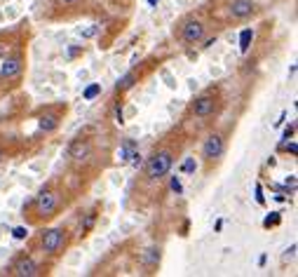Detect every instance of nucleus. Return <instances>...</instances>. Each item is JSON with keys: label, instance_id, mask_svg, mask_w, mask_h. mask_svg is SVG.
<instances>
[{"label": "nucleus", "instance_id": "nucleus-6", "mask_svg": "<svg viewBox=\"0 0 298 277\" xmlns=\"http://www.w3.org/2000/svg\"><path fill=\"white\" fill-rule=\"evenodd\" d=\"M14 275L19 277H35L38 275V265L31 256H21L17 263H14Z\"/></svg>", "mask_w": 298, "mask_h": 277}, {"label": "nucleus", "instance_id": "nucleus-4", "mask_svg": "<svg viewBox=\"0 0 298 277\" xmlns=\"http://www.w3.org/2000/svg\"><path fill=\"white\" fill-rule=\"evenodd\" d=\"M221 153H223V136L211 134L202 146V155L207 157V160H214V157H221Z\"/></svg>", "mask_w": 298, "mask_h": 277}, {"label": "nucleus", "instance_id": "nucleus-8", "mask_svg": "<svg viewBox=\"0 0 298 277\" xmlns=\"http://www.w3.org/2000/svg\"><path fill=\"white\" fill-rule=\"evenodd\" d=\"M89 150H92V146H89L87 139H75V141L71 143V148H68V155L80 162V160H85V157L89 155Z\"/></svg>", "mask_w": 298, "mask_h": 277}, {"label": "nucleus", "instance_id": "nucleus-17", "mask_svg": "<svg viewBox=\"0 0 298 277\" xmlns=\"http://www.w3.org/2000/svg\"><path fill=\"white\" fill-rule=\"evenodd\" d=\"M277 223H279V214H277V211H272V216H265L263 226H265V228H270V226H277Z\"/></svg>", "mask_w": 298, "mask_h": 277}, {"label": "nucleus", "instance_id": "nucleus-11", "mask_svg": "<svg viewBox=\"0 0 298 277\" xmlns=\"http://www.w3.org/2000/svg\"><path fill=\"white\" fill-rule=\"evenodd\" d=\"M141 263L146 265V268H155V265L160 263V247H150V249L143 251Z\"/></svg>", "mask_w": 298, "mask_h": 277}, {"label": "nucleus", "instance_id": "nucleus-5", "mask_svg": "<svg viewBox=\"0 0 298 277\" xmlns=\"http://www.w3.org/2000/svg\"><path fill=\"white\" fill-rule=\"evenodd\" d=\"M61 244H64V230L52 228V230H47V233L42 235V249L49 251V254H54Z\"/></svg>", "mask_w": 298, "mask_h": 277}, {"label": "nucleus", "instance_id": "nucleus-25", "mask_svg": "<svg viewBox=\"0 0 298 277\" xmlns=\"http://www.w3.org/2000/svg\"><path fill=\"white\" fill-rule=\"evenodd\" d=\"M0 160H3V150H0Z\"/></svg>", "mask_w": 298, "mask_h": 277}, {"label": "nucleus", "instance_id": "nucleus-20", "mask_svg": "<svg viewBox=\"0 0 298 277\" xmlns=\"http://www.w3.org/2000/svg\"><path fill=\"white\" fill-rule=\"evenodd\" d=\"M171 190H174V193H181V181H178V179H171Z\"/></svg>", "mask_w": 298, "mask_h": 277}, {"label": "nucleus", "instance_id": "nucleus-2", "mask_svg": "<svg viewBox=\"0 0 298 277\" xmlns=\"http://www.w3.org/2000/svg\"><path fill=\"white\" fill-rule=\"evenodd\" d=\"M181 35L186 42H200L204 35V26L197 19H186L181 26Z\"/></svg>", "mask_w": 298, "mask_h": 277}, {"label": "nucleus", "instance_id": "nucleus-13", "mask_svg": "<svg viewBox=\"0 0 298 277\" xmlns=\"http://www.w3.org/2000/svg\"><path fill=\"white\" fill-rule=\"evenodd\" d=\"M134 80H136V73H127L125 78H120V80H117V92H127V89L134 85Z\"/></svg>", "mask_w": 298, "mask_h": 277}, {"label": "nucleus", "instance_id": "nucleus-15", "mask_svg": "<svg viewBox=\"0 0 298 277\" xmlns=\"http://www.w3.org/2000/svg\"><path fill=\"white\" fill-rule=\"evenodd\" d=\"M99 92H101V85H89V87L85 89V99H87V101H92V99H94Z\"/></svg>", "mask_w": 298, "mask_h": 277}, {"label": "nucleus", "instance_id": "nucleus-9", "mask_svg": "<svg viewBox=\"0 0 298 277\" xmlns=\"http://www.w3.org/2000/svg\"><path fill=\"white\" fill-rule=\"evenodd\" d=\"M211 110H214V99H211L209 94L200 96V99H195V103H193V113H195L197 118H207Z\"/></svg>", "mask_w": 298, "mask_h": 277}, {"label": "nucleus", "instance_id": "nucleus-3", "mask_svg": "<svg viewBox=\"0 0 298 277\" xmlns=\"http://www.w3.org/2000/svg\"><path fill=\"white\" fill-rule=\"evenodd\" d=\"M35 209H38V214H52V211L56 209V193H52V190H42L40 195L35 197Z\"/></svg>", "mask_w": 298, "mask_h": 277}, {"label": "nucleus", "instance_id": "nucleus-1", "mask_svg": "<svg viewBox=\"0 0 298 277\" xmlns=\"http://www.w3.org/2000/svg\"><path fill=\"white\" fill-rule=\"evenodd\" d=\"M169 169H171V153L169 150H157L155 155L148 160V164H146V176L155 181V179L167 176Z\"/></svg>", "mask_w": 298, "mask_h": 277}, {"label": "nucleus", "instance_id": "nucleus-24", "mask_svg": "<svg viewBox=\"0 0 298 277\" xmlns=\"http://www.w3.org/2000/svg\"><path fill=\"white\" fill-rule=\"evenodd\" d=\"M64 3H75V0H64Z\"/></svg>", "mask_w": 298, "mask_h": 277}, {"label": "nucleus", "instance_id": "nucleus-18", "mask_svg": "<svg viewBox=\"0 0 298 277\" xmlns=\"http://www.w3.org/2000/svg\"><path fill=\"white\" fill-rule=\"evenodd\" d=\"M12 235H14V240H24V237L28 235V230L19 226V228H14V230H12Z\"/></svg>", "mask_w": 298, "mask_h": 277}, {"label": "nucleus", "instance_id": "nucleus-21", "mask_svg": "<svg viewBox=\"0 0 298 277\" xmlns=\"http://www.w3.org/2000/svg\"><path fill=\"white\" fill-rule=\"evenodd\" d=\"M92 223H94V214H89V216H87V221H85L82 230H89V228H92Z\"/></svg>", "mask_w": 298, "mask_h": 277}, {"label": "nucleus", "instance_id": "nucleus-16", "mask_svg": "<svg viewBox=\"0 0 298 277\" xmlns=\"http://www.w3.org/2000/svg\"><path fill=\"white\" fill-rule=\"evenodd\" d=\"M195 169H197V162L193 160V157H188V160H186V162L181 164V172H186V174H193Z\"/></svg>", "mask_w": 298, "mask_h": 277}, {"label": "nucleus", "instance_id": "nucleus-22", "mask_svg": "<svg viewBox=\"0 0 298 277\" xmlns=\"http://www.w3.org/2000/svg\"><path fill=\"white\" fill-rule=\"evenodd\" d=\"M286 150H289V153H291V155H296V150H298L296 141H293V143H289V146H286Z\"/></svg>", "mask_w": 298, "mask_h": 277}, {"label": "nucleus", "instance_id": "nucleus-14", "mask_svg": "<svg viewBox=\"0 0 298 277\" xmlns=\"http://www.w3.org/2000/svg\"><path fill=\"white\" fill-rule=\"evenodd\" d=\"M56 115H42L40 118V129H45V132H49V129L56 127Z\"/></svg>", "mask_w": 298, "mask_h": 277}, {"label": "nucleus", "instance_id": "nucleus-19", "mask_svg": "<svg viewBox=\"0 0 298 277\" xmlns=\"http://www.w3.org/2000/svg\"><path fill=\"white\" fill-rule=\"evenodd\" d=\"M96 31H99V28H96V26H89L87 31H82V38H92V35H94Z\"/></svg>", "mask_w": 298, "mask_h": 277}, {"label": "nucleus", "instance_id": "nucleus-12", "mask_svg": "<svg viewBox=\"0 0 298 277\" xmlns=\"http://www.w3.org/2000/svg\"><path fill=\"white\" fill-rule=\"evenodd\" d=\"M251 40H254V31H251V28H244L242 33H240V52H242V54L249 49Z\"/></svg>", "mask_w": 298, "mask_h": 277}, {"label": "nucleus", "instance_id": "nucleus-7", "mask_svg": "<svg viewBox=\"0 0 298 277\" xmlns=\"http://www.w3.org/2000/svg\"><path fill=\"white\" fill-rule=\"evenodd\" d=\"M254 10H256V5L251 0H232L230 3V14L235 19H247L254 14Z\"/></svg>", "mask_w": 298, "mask_h": 277}, {"label": "nucleus", "instance_id": "nucleus-10", "mask_svg": "<svg viewBox=\"0 0 298 277\" xmlns=\"http://www.w3.org/2000/svg\"><path fill=\"white\" fill-rule=\"evenodd\" d=\"M21 71V59L19 57H10V59L3 61V68H0V75L3 78H12Z\"/></svg>", "mask_w": 298, "mask_h": 277}, {"label": "nucleus", "instance_id": "nucleus-23", "mask_svg": "<svg viewBox=\"0 0 298 277\" xmlns=\"http://www.w3.org/2000/svg\"><path fill=\"white\" fill-rule=\"evenodd\" d=\"M157 3H160V0H148V5L153 7V5H157Z\"/></svg>", "mask_w": 298, "mask_h": 277}]
</instances>
